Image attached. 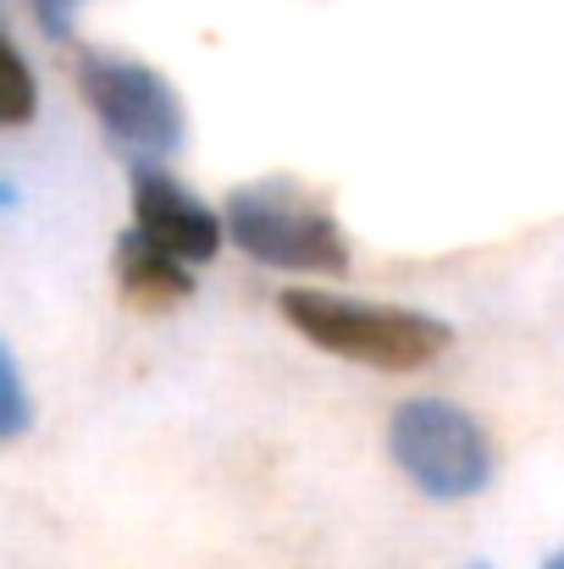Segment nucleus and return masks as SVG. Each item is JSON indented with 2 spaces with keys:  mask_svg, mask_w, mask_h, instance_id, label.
Listing matches in <instances>:
<instances>
[{
  "mask_svg": "<svg viewBox=\"0 0 564 569\" xmlns=\"http://www.w3.org/2000/svg\"><path fill=\"white\" fill-rule=\"evenodd\" d=\"M78 94L95 111L111 150L128 156L133 167H156L172 150H184V100L156 67L133 56H111V50H83Z\"/></svg>",
  "mask_w": 564,
  "mask_h": 569,
  "instance_id": "nucleus-2",
  "label": "nucleus"
},
{
  "mask_svg": "<svg viewBox=\"0 0 564 569\" xmlns=\"http://www.w3.org/2000/svg\"><path fill=\"white\" fill-rule=\"evenodd\" d=\"M6 72H11V94H6V106H0V122L6 128H22L28 117H33V78H28V67H22V56L6 44Z\"/></svg>",
  "mask_w": 564,
  "mask_h": 569,
  "instance_id": "nucleus-8",
  "label": "nucleus"
},
{
  "mask_svg": "<svg viewBox=\"0 0 564 569\" xmlns=\"http://www.w3.org/2000/svg\"><path fill=\"white\" fill-rule=\"evenodd\" d=\"M33 420V403H28V387H22V371H17V355L0 349V437L17 442Z\"/></svg>",
  "mask_w": 564,
  "mask_h": 569,
  "instance_id": "nucleus-7",
  "label": "nucleus"
},
{
  "mask_svg": "<svg viewBox=\"0 0 564 569\" xmlns=\"http://www.w3.org/2000/svg\"><path fill=\"white\" fill-rule=\"evenodd\" d=\"M277 310L316 349L355 360V366H372V371H420L454 343L448 321H437V316L372 305V299H344L327 288H283Z\"/></svg>",
  "mask_w": 564,
  "mask_h": 569,
  "instance_id": "nucleus-1",
  "label": "nucleus"
},
{
  "mask_svg": "<svg viewBox=\"0 0 564 569\" xmlns=\"http://www.w3.org/2000/svg\"><path fill=\"white\" fill-rule=\"evenodd\" d=\"M227 238L260 260V266H277V271H321V277H338L349 271V243L338 232V221L305 199L288 183H249V189L227 193Z\"/></svg>",
  "mask_w": 564,
  "mask_h": 569,
  "instance_id": "nucleus-4",
  "label": "nucleus"
},
{
  "mask_svg": "<svg viewBox=\"0 0 564 569\" xmlns=\"http://www.w3.org/2000/svg\"><path fill=\"white\" fill-rule=\"evenodd\" d=\"M393 465L437 503H465L493 481V442L487 431L443 398H409L387 420Z\"/></svg>",
  "mask_w": 564,
  "mask_h": 569,
  "instance_id": "nucleus-3",
  "label": "nucleus"
},
{
  "mask_svg": "<svg viewBox=\"0 0 564 569\" xmlns=\"http://www.w3.org/2000/svg\"><path fill=\"white\" fill-rule=\"evenodd\" d=\"M72 11H78V0H33V17H39V28L44 33H67L72 28Z\"/></svg>",
  "mask_w": 564,
  "mask_h": 569,
  "instance_id": "nucleus-9",
  "label": "nucleus"
},
{
  "mask_svg": "<svg viewBox=\"0 0 564 569\" xmlns=\"http://www.w3.org/2000/svg\"><path fill=\"white\" fill-rule=\"evenodd\" d=\"M128 193H133V232L139 238H150L156 249L178 254L184 266L216 260L227 221L205 199H194L178 178H167L161 167H133V189Z\"/></svg>",
  "mask_w": 564,
  "mask_h": 569,
  "instance_id": "nucleus-5",
  "label": "nucleus"
},
{
  "mask_svg": "<svg viewBox=\"0 0 564 569\" xmlns=\"http://www.w3.org/2000/svg\"><path fill=\"white\" fill-rule=\"evenodd\" d=\"M543 569H564V553H554V559H548V565H543Z\"/></svg>",
  "mask_w": 564,
  "mask_h": 569,
  "instance_id": "nucleus-10",
  "label": "nucleus"
},
{
  "mask_svg": "<svg viewBox=\"0 0 564 569\" xmlns=\"http://www.w3.org/2000/svg\"><path fill=\"white\" fill-rule=\"evenodd\" d=\"M117 282H122V299L139 305V310H172V305H184L194 293V271L178 254H167L150 238H139L133 227L117 243Z\"/></svg>",
  "mask_w": 564,
  "mask_h": 569,
  "instance_id": "nucleus-6",
  "label": "nucleus"
},
{
  "mask_svg": "<svg viewBox=\"0 0 564 569\" xmlns=\"http://www.w3.org/2000/svg\"><path fill=\"white\" fill-rule=\"evenodd\" d=\"M471 569H493V565H471Z\"/></svg>",
  "mask_w": 564,
  "mask_h": 569,
  "instance_id": "nucleus-11",
  "label": "nucleus"
}]
</instances>
